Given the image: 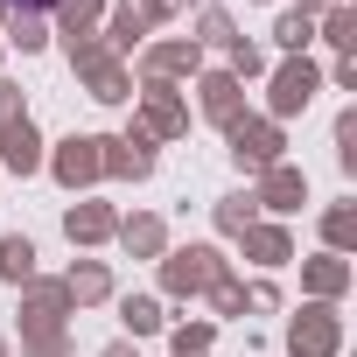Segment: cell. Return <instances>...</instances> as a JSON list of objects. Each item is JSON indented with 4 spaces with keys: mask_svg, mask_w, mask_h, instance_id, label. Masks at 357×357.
<instances>
[{
    "mask_svg": "<svg viewBox=\"0 0 357 357\" xmlns=\"http://www.w3.org/2000/svg\"><path fill=\"white\" fill-rule=\"evenodd\" d=\"M8 8H22V15H43V8H56V0H8Z\"/></svg>",
    "mask_w": 357,
    "mask_h": 357,
    "instance_id": "obj_1",
    "label": "cell"
}]
</instances>
